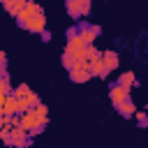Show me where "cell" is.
Wrapping results in <instances>:
<instances>
[{"mask_svg":"<svg viewBox=\"0 0 148 148\" xmlns=\"http://www.w3.org/2000/svg\"><path fill=\"white\" fill-rule=\"evenodd\" d=\"M134 118H136L139 127H146V125H148V113H146V111H134Z\"/></svg>","mask_w":148,"mask_h":148,"instance_id":"cell-21","label":"cell"},{"mask_svg":"<svg viewBox=\"0 0 148 148\" xmlns=\"http://www.w3.org/2000/svg\"><path fill=\"white\" fill-rule=\"evenodd\" d=\"M60 60H62V67H65L67 72H72V69H76V67H88L83 58H76V56L67 53V51H62V58H60Z\"/></svg>","mask_w":148,"mask_h":148,"instance_id":"cell-4","label":"cell"},{"mask_svg":"<svg viewBox=\"0 0 148 148\" xmlns=\"http://www.w3.org/2000/svg\"><path fill=\"white\" fill-rule=\"evenodd\" d=\"M88 72H90V76H99V79H106L111 72L104 67V62L102 60H92L90 65H88Z\"/></svg>","mask_w":148,"mask_h":148,"instance_id":"cell-12","label":"cell"},{"mask_svg":"<svg viewBox=\"0 0 148 148\" xmlns=\"http://www.w3.org/2000/svg\"><path fill=\"white\" fill-rule=\"evenodd\" d=\"M21 127H23L25 132H30V130L35 127V118H32V113H30V111L21 113Z\"/></svg>","mask_w":148,"mask_h":148,"instance_id":"cell-19","label":"cell"},{"mask_svg":"<svg viewBox=\"0 0 148 148\" xmlns=\"http://www.w3.org/2000/svg\"><path fill=\"white\" fill-rule=\"evenodd\" d=\"M116 86H120V88H125V90H130V88H136V86H139V81H136V76H134V72H123V74L118 76V81H116Z\"/></svg>","mask_w":148,"mask_h":148,"instance_id":"cell-10","label":"cell"},{"mask_svg":"<svg viewBox=\"0 0 148 148\" xmlns=\"http://www.w3.org/2000/svg\"><path fill=\"white\" fill-rule=\"evenodd\" d=\"M2 116H5V118H12V116H21V111H18V104H16V99H14L12 95L2 99Z\"/></svg>","mask_w":148,"mask_h":148,"instance_id":"cell-8","label":"cell"},{"mask_svg":"<svg viewBox=\"0 0 148 148\" xmlns=\"http://www.w3.org/2000/svg\"><path fill=\"white\" fill-rule=\"evenodd\" d=\"M69 79H72L74 83H86V81L90 79V72H88V67H76V69L69 72Z\"/></svg>","mask_w":148,"mask_h":148,"instance_id":"cell-14","label":"cell"},{"mask_svg":"<svg viewBox=\"0 0 148 148\" xmlns=\"http://www.w3.org/2000/svg\"><path fill=\"white\" fill-rule=\"evenodd\" d=\"M0 2H2V7H5V12H7V14L16 16V14L23 9V2H25V0H0Z\"/></svg>","mask_w":148,"mask_h":148,"instance_id":"cell-15","label":"cell"},{"mask_svg":"<svg viewBox=\"0 0 148 148\" xmlns=\"http://www.w3.org/2000/svg\"><path fill=\"white\" fill-rule=\"evenodd\" d=\"M65 35H67V39H72V37H76V23H74V25H69V28L65 30Z\"/></svg>","mask_w":148,"mask_h":148,"instance_id":"cell-22","label":"cell"},{"mask_svg":"<svg viewBox=\"0 0 148 148\" xmlns=\"http://www.w3.org/2000/svg\"><path fill=\"white\" fill-rule=\"evenodd\" d=\"M2 99H5V95H0V106H2Z\"/></svg>","mask_w":148,"mask_h":148,"instance_id":"cell-26","label":"cell"},{"mask_svg":"<svg viewBox=\"0 0 148 148\" xmlns=\"http://www.w3.org/2000/svg\"><path fill=\"white\" fill-rule=\"evenodd\" d=\"M32 90H30V86L28 83H18L16 88H12V97L14 99H23V97H28Z\"/></svg>","mask_w":148,"mask_h":148,"instance_id":"cell-17","label":"cell"},{"mask_svg":"<svg viewBox=\"0 0 148 148\" xmlns=\"http://www.w3.org/2000/svg\"><path fill=\"white\" fill-rule=\"evenodd\" d=\"M99 58H102V51H99V49H95V46H88V49H86V53H83L86 65H90L92 60H99Z\"/></svg>","mask_w":148,"mask_h":148,"instance_id":"cell-18","label":"cell"},{"mask_svg":"<svg viewBox=\"0 0 148 148\" xmlns=\"http://www.w3.org/2000/svg\"><path fill=\"white\" fill-rule=\"evenodd\" d=\"M39 39H42V42H51V32H49V30H42V32H39Z\"/></svg>","mask_w":148,"mask_h":148,"instance_id":"cell-23","label":"cell"},{"mask_svg":"<svg viewBox=\"0 0 148 148\" xmlns=\"http://www.w3.org/2000/svg\"><path fill=\"white\" fill-rule=\"evenodd\" d=\"M65 9H67L69 18H74V21H81V18H83L81 2H79V0H65Z\"/></svg>","mask_w":148,"mask_h":148,"instance_id":"cell-11","label":"cell"},{"mask_svg":"<svg viewBox=\"0 0 148 148\" xmlns=\"http://www.w3.org/2000/svg\"><path fill=\"white\" fill-rule=\"evenodd\" d=\"M109 97H111V102H113V106H118L120 102H125V99L130 97V90H125V88H120V86H116V83H111V88H109Z\"/></svg>","mask_w":148,"mask_h":148,"instance_id":"cell-7","label":"cell"},{"mask_svg":"<svg viewBox=\"0 0 148 148\" xmlns=\"http://www.w3.org/2000/svg\"><path fill=\"white\" fill-rule=\"evenodd\" d=\"M30 113H32L35 123H46V120H49V109H46L44 104H37L35 109H30Z\"/></svg>","mask_w":148,"mask_h":148,"instance_id":"cell-16","label":"cell"},{"mask_svg":"<svg viewBox=\"0 0 148 148\" xmlns=\"http://www.w3.org/2000/svg\"><path fill=\"white\" fill-rule=\"evenodd\" d=\"M116 111H118L123 118H132V116H134V111H136V106H134V102L127 97L125 102H120V104L116 106Z\"/></svg>","mask_w":148,"mask_h":148,"instance_id":"cell-13","label":"cell"},{"mask_svg":"<svg viewBox=\"0 0 148 148\" xmlns=\"http://www.w3.org/2000/svg\"><path fill=\"white\" fill-rule=\"evenodd\" d=\"M86 44L79 39V37H72V39H67V46H65V51L67 53H72V56H76V58H83V53H86Z\"/></svg>","mask_w":148,"mask_h":148,"instance_id":"cell-5","label":"cell"},{"mask_svg":"<svg viewBox=\"0 0 148 148\" xmlns=\"http://www.w3.org/2000/svg\"><path fill=\"white\" fill-rule=\"evenodd\" d=\"M46 125H49V120H46V123H35V127H32V130L28 132V136H32V139H35L37 134H42V132L46 130Z\"/></svg>","mask_w":148,"mask_h":148,"instance_id":"cell-20","label":"cell"},{"mask_svg":"<svg viewBox=\"0 0 148 148\" xmlns=\"http://www.w3.org/2000/svg\"><path fill=\"white\" fill-rule=\"evenodd\" d=\"M16 104H18V111H21V113H25V111L35 109L37 104H42V99H39V95H37V92H30L28 97H23V99H16Z\"/></svg>","mask_w":148,"mask_h":148,"instance_id":"cell-6","label":"cell"},{"mask_svg":"<svg viewBox=\"0 0 148 148\" xmlns=\"http://www.w3.org/2000/svg\"><path fill=\"white\" fill-rule=\"evenodd\" d=\"M7 74V65H0V76H5Z\"/></svg>","mask_w":148,"mask_h":148,"instance_id":"cell-25","label":"cell"},{"mask_svg":"<svg viewBox=\"0 0 148 148\" xmlns=\"http://www.w3.org/2000/svg\"><path fill=\"white\" fill-rule=\"evenodd\" d=\"M0 65H7V56H5L2 49H0Z\"/></svg>","mask_w":148,"mask_h":148,"instance_id":"cell-24","label":"cell"},{"mask_svg":"<svg viewBox=\"0 0 148 148\" xmlns=\"http://www.w3.org/2000/svg\"><path fill=\"white\" fill-rule=\"evenodd\" d=\"M79 2H90V5H92V0H79Z\"/></svg>","mask_w":148,"mask_h":148,"instance_id":"cell-27","label":"cell"},{"mask_svg":"<svg viewBox=\"0 0 148 148\" xmlns=\"http://www.w3.org/2000/svg\"><path fill=\"white\" fill-rule=\"evenodd\" d=\"M102 35V28L99 25H92L88 21H76V37L86 44V46H92V42Z\"/></svg>","mask_w":148,"mask_h":148,"instance_id":"cell-2","label":"cell"},{"mask_svg":"<svg viewBox=\"0 0 148 148\" xmlns=\"http://www.w3.org/2000/svg\"><path fill=\"white\" fill-rule=\"evenodd\" d=\"M99 60L104 62V67H106L109 72H113V69L118 67V62H120L118 53H116V51H111V49H109V51H102V58H99Z\"/></svg>","mask_w":148,"mask_h":148,"instance_id":"cell-9","label":"cell"},{"mask_svg":"<svg viewBox=\"0 0 148 148\" xmlns=\"http://www.w3.org/2000/svg\"><path fill=\"white\" fill-rule=\"evenodd\" d=\"M16 18V25L28 30V32H35L39 35L42 30H46V16H44V9L42 5L32 2V0H25L23 2V9L14 16Z\"/></svg>","mask_w":148,"mask_h":148,"instance_id":"cell-1","label":"cell"},{"mask_svg":"<svg viewBox=\"0 0 148 148\" xmlns=\"http://www.w3.org/2000/svg\"><path fill=\"white\" fill-rule=\"evenodd\" d=\"M12 148H30L32 146V136H28V132L18 125V127H12Z\"/></svg>","mask_w":148,"mask_h":148,"instance_id":"cell-3","label":"cell"}]
</instances>
